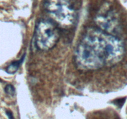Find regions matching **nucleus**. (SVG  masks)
<instances>
[{"instance_id": "obj_1", "label": "nucleus", "mask_w": 127, "mask_h": 119, "mask_svg": "<svg viewBox=\"0 0 127 119\" xmlns=\"http://www.w3.org/2000/svg\"><path fill=\"white\" fill-rule=\"evenodd\" d=\"M125 48L122 41L102 29H89L75 52V62L83 70H95L112 66L123 58Z\"/></svg>"}, {"instance_id": "obj_2", "label": "nucleus", "mask_w": 127, "mask_h": 119, "mask_svg": "<svg viewBox=\"0 0 127 119\" xmlns=\"http://www.w3.org/2000/svg\"><path fill=\"white\" fill-rule=\"evenodd\" d=\"M44 8L52 19L62 27H70L76 20V11L70 0H46Z\"/></svg>"}, {"instance_id": "obj_3", "label": "nucleus", "mask_w": 127, "mask_h": 119, "mask_svg": "<svg viewBox=\"0 0 127 119\" xmlns=\"http://www.w3.org/2000/svg\"><path fill=\"white\" fill-rule=\"evenodd\" d=\"M60 32L54 23L49 20H41L37 24L35 31L36 46L42 50L53 48L58 42Z\"/></svg>"}, {"instance_id": "obj_4", "label": "nucleus", "mask_w": 127, "mask_h": 119, "mask_svg": "<svg viewBox=\"0 0 127 119\" xmlns=\"http://www.w3.org/2000/svg\"><path fill=\"white\" fill-rule=\"evenodd\" d=\"M24 57H25V55H24L20 60H19L18 61H13V63H11L6 68V71L8 73L11 74V75L12 74L15 73L18 71V68H19V66H21V65L23 63V61H24Z\"/></svg>"}, {"instance_id": "obj_5", "label": "nucleus", "mask_w": 127, "mask_h": 119, "mask_svg": "<svg viewBox=\"0 0 127 119\" xmlns=\"http://www.w3.org/2000/svg\"><path fill=\"white\" fill-rule=\"evenodd\" d=\"M4 92L6 94L10 96H14L15 94V88L11 84H8L4 88Z\"/></svg>"}, {"instance_id": "obj_6", "label": "nucleus", "mask_w": 127, "mask_h": 119, "mask_svg": "<svg viewBox=\"0 0 127 119\" xmlns=\"http://www.w3.org/2000/svg\"><path fill=\"white\" fill-rule=\"evenodd\" d=\"M6 115H8V117L9 118V119H13V114H12V112L10 111V110H7Z\"/></svg>"}]
</instances>
